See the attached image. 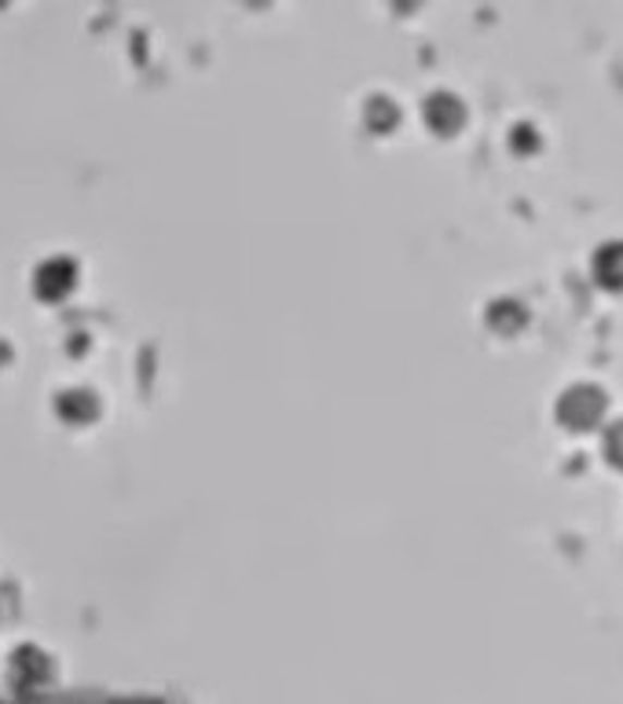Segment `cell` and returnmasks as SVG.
I'll use <instances>...</instances> for the list:
<instances>
[{"instance_id":"obj_1","label":"cell","mask_w":623,"mask_h":704,"mask_svg":"<svg viewBox=\"0 0 623 704\" xmlns=\"http://www.w3.org/2000/svg\"><path fill=\"white\" fill-rule=\"evenodd\" d=\"M561 411H565V418L572 422V426H590L601 411V397L595 393V389H576V393L565 397Z\"/></svg>"},{"instance_id":"obj_3","label":"cell","mask_w":623,"mask_h":704,"mask_svg":"<svg viewBox=\"0 0 623 704\" xmlns=\"http://www.w3.org/2000/svg\"><path fill=\"white\" fill-rule=\"evenodd\" d=\"M609 456L616 459V462H623V426H616L609 434Z\"/></svg>"},{"instance_id":"obj_2","label":"cell","mask_w":623,"mask_h":704,"mask_svg":"<svg viewBox=\"0 0 623 704\" xmlns=\"http://www.w3.org/2000/svg\"><path fill=\"white\" fill-rule=\"evenodd\" d=\"M598 276H601V283L623 287V243L601 250V254H598Z\"/></svg>"}]
</instances>
